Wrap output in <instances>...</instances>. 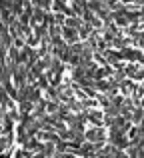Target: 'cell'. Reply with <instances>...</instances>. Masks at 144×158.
<instances>
[{"label": "cell", "mask_w": 144, "mask_h": 158, "mask_svg": "<svg viewBox=\"0 0 144 158\" xmlns=\"http://www.w3.org/2000/svg\"><path fill=\"white\" fill-rule=\"evenodd\" d=\"M86 138L88 140H104V130L100 126H96V130H88L86 132Z\"/></svg>", "instance_id": "6da1fadb"}]
</instances>
